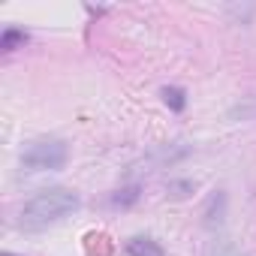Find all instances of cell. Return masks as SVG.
I'll return each instance as SVG.
<instances>
[{"instance_id":"obj_1","label":"cell","mask_w":256,"mask_h":256,"mask_svg":"<svg viewBox=\"0 0 256 256\" xmlns=\"http://www.w3.org/2000/svg\"><path fill=\"white\" fill-rule=\"evenodd\" d=\"M78 205H82L78 193H72L66 187L40 190L36 196H30L22 205V211H18V229H24V232L48 229V226L60 223L64 217H70L72 211H78Z\"/></svg>"},{"instance_id":"obj_2","label":"cell","mask_w":256,"mask_h":256,"mask_svg":"<svg viewBox=\"0 0 256 256\" xmlns=\"http://www.w3.org/2000/svg\"><path fill=\"white\" fill-rule=\"evenodd\" d=\"M66 160H70V148L64 139H36L22 151L24 172H54L64 169Z\"/></svg>"},{"instance_id":"obj_3","label":"cell","mask_w":256,"mask_h":256,"mask_svg":"<svg viewBox=\"0 0 256 256\" xmlns=\"http://www.w3.org/2000/svg\"><path fill=\"white\" fill-rule=\"evenodd\" d=\"M126 253L130 256H166V250L154 238H130L126 241Z\"/></svg>"},{"instance_id":"obj_4","label":"cell","mask_w":256,"mask_h":256,"mask_svg":"<svg viewBox=\"0 0 256 256\" xmlns=\"http://www.w3.org/2000/svg\"><path fill=\"white\" fill-rule=\"evenodd\" d=\"M24 42H28V34H24L22 28H12V24L4 30V36H0V48H4V52H16V48L24 46Z\"/></svg>"},{"instance_id":"obj_5","label":"cell","mask_w":256,"mask_h":256,"mask_svg":"<svg viewBox=\"0 0 256 256\" xmlns=\"http://www.w3.org/2000/svg\"><path fill=\"white\" fill-rule=\"evenodd\" d=\"M163 102L172 108V112H184L187 108V90L184 88H163Z\"/></svg>"},{"instance_id":"obj_6","label":"cell","mask_w":256,"mask_h":256,"mask_svg":"<svg viewBox=\"0 0 256 256\" xmlns=\"http://www.w3.org/2000/svg\"><path fill=\"white\" fill-rule=\"evenodd\" d=\"M136 199H139V187H126V190H118V196H112V205L126 208V205H133Z\"/></svg>"},{"instance_id":"obj_7","label":"cell","mask_w":256,"mask_h":256,"mask_svg":"<svg viewBox=\"0 0 256 256\" xmlns=\"http://www.w3.org/2000/svg\"><path fill=\"white\" fill-rule=\"evenodd\" d=\"M211 256H247V253H241L235 244H229V241H220V244H214L211 247Z\"/></svg>"},{"instance_id":"obj_8","label":"cell","mask_w":256,"mask_h":256,"mask_svg":"<svg viewBox=\"0 0 256 256\" xmlns=\"http://www.w3.org/2000/svg\"><path fill=\"white\" fill-rule=\"evenodd\" d=\"M0 256H16V253H0Z\"/></svg>"}]
</instances>
